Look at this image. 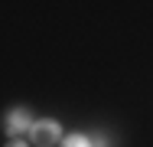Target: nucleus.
<instances>
[{
  "instance_id": "obj_1",
  "label": "nucleus",
  "mask_w": 153,
  "mask_h": 147,
  "mask_svg": "<svg viewBox=\"0 0 153 147\" xmlns=\"http://www.w3.org/2000/svg\"><path fill=\"white\" fill-rule=\"evenodd\" d=\"M30 137H33L36 147H56L62 141V128H59V121L46 118V121H36L30 128Z\"/></svg>"
},
{
  "instance_id": "obj_2",
  "label": "nucleus",
  "mask_w": 153,
  "mask_h": 147,
  "mask_svg": "<svg viewBox=\"0 0 153 147\" xmlns=\"http://www.w3.org/2000/svg\"><path fill=\"white\" fill-rule=\"evenodd\" d=\"M3 128H7V134H10V137L23 134V131L30 128V111H26V108H13V111L7 115V124H3Z\"/></svg>"
},
{
  "instance_id": "obj_3",
  "label": "nucleus",
  "mask_w": 153,
  "mask_h": 147,
  "mask_svg": "<svg viewBox=\"0 0 153 147\" xmlns=\"http://www.w3.org/2000/svg\"><path fill=\"white\" fill-rule=\"evenodd\" d=\"M59 144L62 147H91V137H85V134H68V137H62Z\"/></svg>"
},
{
  "instance_id": "obj_4",
  "label": "nucleus",
  "mask_w": 153,
  "mask_h": 147,
  "mask_svg": "<svg viewBox=\"0 0 153 147\" xmlns=\"http://www.w3.org/2000/svg\"><path fill=\"white\" fill-rule=\"evenodd\" d=\"M7 147H26V144H20V141H13V144H7Z\"/></svg>"
}]
</instances>
